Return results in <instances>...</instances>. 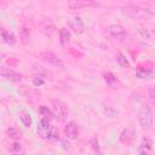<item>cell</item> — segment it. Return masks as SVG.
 <instances>
[{"instance_id":"6da1fadb","label":"cell","mask_w":155,"mask_h":155,"mask_svg":"<svg viewBox=\"0 0 155 155\" xmlns=\"http://www.w3.org/2000/svg\"><path fill=\"white\" fill-rule=\"evenodd\" d=\"M121 11L122 13H125L126 16L128 17H132V18H149L153 16V11L149 10V8H144L139 5H134V4H126L121 7Z\"/></svg>"},{"instance_id":"7a4b0ae2","label":"cell","mask_w":155,"mask_h":155,"mask_svg":"<svg viewBox=\"0 0 155 155\" xmlns=\"http://www.w3.org/2000/svg\"><path fill=\"white\" fill-rule=\"evenodd\" d=\"M138 121H139L140 127L144 131H150L153 128V121H154L153 110L148 104H143L140 107L139 113H138Z\"/></svg>"},{"instance_id":"3957f363","label":"cell","mask_w":155,"mask_h":155,"mask_svg":"<svg viewBox=\"0 0 155 155\" xmlns=\"http://www.w3.org/2000/svg\"><path fill=\"white\" fill-rule=\"evenodd\" d=\"M52 105H53V116L58 120V121H61V122H63V121H65V119H67V116H68V109H67V105L63 103V102H61V101H53L52 102Z\"/></svg>"},{"instance_id":"277c9868","label":"cell","mask_w":155,"mask_h":155,"mask_svg":"<svg viewBox=\"0 0 155 155\" xmlns=\"http://www.w3.org/2000/svg\"><path fill=\"white\" fill-rule=\"evenodd\" d=\"M51 130H52V126L50 124V120L41 117V120L39 121V125H38V134L42 139H50Z\"/></svg>"},{"instance_id":"5b68a950","label":"cell","mask_w":155,"mask_h":155,"mask_svg":"<svg viewBox=\"0 0 155 155\" xmlns=\"http://www.w3.org/2000/svg\"><path fill=\"white\" fill-rule=\"evenodd\" d=\"M0 76L5 78L6 80H10V81H13V82H17V81H21L22 80V75L7 67H0Z\"/></svg>"},{"instance_id":"8992f818","label":"cell","mask_w":155,"mask_h":155,"mask_svg":"<svg viewBox=\"0 0 155 155\" xmlns=\"http://www.w3.org/2000/svg\"><path fill=\"white\" fill-rule=\"evenodd\" d=\"M42 59H44L46 63H48L50 65H52V67L61 68V69L64 68V63L62 62V59H61L59 57H57L56 54L51 53V52H46V53H44V54H42Z\"/></svg>"},{"instance_id":"52a82bcc","label":"cell","mask_w":155,"mask_h":155,"mask_svg":"<svg viewBox=\"0 0 155 155\" xmlns=\"http://www.w3.org/2000/svg\"><path fill=\"white\" fill-rule=\"evenodd\" d=\"M64 136L68 139H76L79 137V126L74 121L68 122L64 126Z\"/></svg>"},{"instance_id":"ba28073f","label":"cell","mask_w":155,"mask_h":155,"mask_svg":"<svg viewBox=\"0 0 155 155\" xmlns=\"http://www.w3.org/2000/svg\"><path fill=\"white\" fill-rule=\"evenodd\" d=\"M134 137H136V131L132 127H126L120 134V142L126 145H130L134 140Z\"/></svg>"},{"instance_id":"9c48e42d","label":"cell","mask_w":155,"mask_h":155,"mask_svg":"<svg viewBox=\"0 0 155 155\" xmlns=\"http://www.w3.org/2000/svg\"><path fill=\"white\" fill-rule=\"evenodd\" d=\"M151 149H153V140L149 137H145V138H143L142 143L138 145L137 151L139 155H150Z\"/></svg>"},{"instance_id":"30bf717a","label":"cell","mask_w":155,"mask_h":155,"mask_svg":"<svg viewBox=\"0 0 155 155\" xmlns=\"http://www.w3.org/2000/svg\"><path fill=\"white\" fill-rule=\"evenodd\" d=\"M98 4L94 1L90 0H73L68 2V6L71 8H82V7H91V6H97Z\"/></svg>"},{"instance_id":"8fae6325","label":"cell","mask_w":155,"mask_h":155,"mask_svg":"<svg viewBox=\"0 0 155 155\" xmlns=\"http://www.w3.org/2000/svg\"><path fill=\"white\" fill-rule=\"evenodd\" d=\"M70 28H71L73 31L76 33V34H81V33H84V31L86 30V25H85L84 21H82L80 17H75L74 19H71V22H70Z\"/></svg>"},{"instance_id":"7c38bea8","label":"cell","mask_w":155,"mask_h":155,"mask_svg":"<svg viewBox=\"0 0 155 155\" xmlns=\"http://www.w3.org/2000/svg\"><path fill=\"white\" fill-rule=\"evenodd\" d=\"M108 31H109L114 38H120V39H122V38L126 36V30H125L124 27L120 25V24H111V25H109V27H108Z\"/></svg>"},{"instance_id":"4fadbf2b","label":"cell","mask_w":155,"mask_h":155,"mask_svg":"<svg viewBox=\"0 0 155 155\" xmlns=\"http://www.w3.org/2000/svg\"><path fill=\"white\" fill-rule=\"evenodd\" d=\"M0 38H1V40H2L5 44H7V45H15V44H16V36H15V34H13L12 31H10V30L4 29V28H1Z\"/></svg>"},{"instance_id":"5bb4252c","label":"cell","mask_w":155,"mask_h":155,"mask_svg":"<svg viewBox=\"0 0 155 155\" xmlns=\"http://www.w3.org/2000/svg\"><path fill=\"white\" fill-rule=\"evenodd\" d=\"M59 42L62 47L68 46V44L70 42V31L67 28H62L59 30Z\"/></svg>"},{"instance_id":"9a60e30c","label":"cell","mask_w":155,"mask_h":155,"mask_svg":"<svg viewBox=\"0 0 155 155\" xmlns=\"http://www.w3.org/2000/svg\"><path fill=\"white\" fill-rule=\"evenodd\" d=\"M154 76V71L151 69L145 68H138L137 69V78L140 80H150Z\"/></svg>"},{"instance_id":"2e32d148","label":"cell","mask_w":155,"mask_h":155,"mask_svg":"<svg viewBox=\"0 0 155 155\" xmlns=\"http://www.w3.org/2000/svg\"><path fill=\"white\" fill-rule=\"evenodd\" d=\"M19 38H21L22 44H24V45L29 44V41H30V29L28 27L23 25L19 30Z\"/></svg>"},{"instance_id":"e0dca14e","label":"cell","mask_w":155,"mask_h":155,"mask_svg":"<svg viewBox=\"0 0 155 155\" xmlns=\"http://www.w3.org/2000/svg\"><path fill=\"white\" fill-rule=\"evenodd\" d=\"M6 134L12 139H19L21 138V131L17 127H13V126H11L6 130Z\"/></svg>"},{"instance_id":"ac0fdd59","label":"cell","mask_w":155,"mask_h":155,"mask_svg":"<svg viewBox=\"0 0 155 155\" xmlns=\"http://www.w3.org/2000/svg\"><path fill=\"white\" fill-rule=\"evenodd\" d=\"M39 114H40L44 119H47V120H50V119L53 117V111L50 110V109H48L47 107H45V105H41V107L39 108Z\"/></svg>"},{"instance_id":"d6986e66","label":"cell","mask_w":155,"mask_h":155,"mask_svg":"<svg viewBox=\"0 0 155 155\" xmlns=\"http://www.w3.org/2000/svg\"><path fill=\"white\" fill-rule=\"evenodd\" d=\"M19 117H21V121L23 122V125H24L25 127H30V126H31V116H30V114H29L28 111L23 110V111L21 113Z\"/></svg>"},{"instance_id":"ffe728a7","label":"cell","mask_w":155,"mask_h":155,"mask_svg":"<svg viewBox=\"0 0 155 155\" xmlns=\"http://www.w3.org/2000/svg\"><path fill=\"white\" fill-rule=\"evenodd\" d=\"M104 79H105V81H107V84H108L109 86H115V85L117 84V79H116L115 75H114L113 73H110V71H108V73L104 74Z\"/></svg>"},{"instance_id":"44dd1931","label":"cell","mask_w":155,"mask_h":155,"mask_svg":"<svg viewBox=\"0 0 155 155\" xmlns=\"http://www.w3.org/2000/svg\"><path fill=\"white\" fill-rule=\"evenodd\" d=\"M116 62H117V64H119L120 67H122V68H125V67H128V65H130V63H128V61H127L126 56H125L124 53H121V52H119V53H117Z\"/></svg>"},{"instance_id":"7402d4cb","label":"cell","mask_w":155,"mask_h":155,"mask_svg":"<svg viewBox=\"0 0 155 155\" xmlns=\"http://www.w3.org/2000/svg\"><path fill=\"white\" fill-rule=\"evenodd\" d=\"M8 150H10V153H12V154H18L19 151H22V144H21L19 142H13V143L11 144V147L8 148Z\"/></svg>"},{"instance_id":"603a6c76","label":"cell","mask_w":155,"mask_h":155,"mask_svg":"<svg viewBox=\"0 0 155 155\" xmlns=\"http://www.w3.org/2000/svg\"><path fill=\"white\" fill-rule=\"evenodd\" d=\"M138 33L140 34V36L143 38V39H149L150 38V33L148 31V29L147 28H144V27H139V29H138Z\"/></svg>"},{"instance_id":"cb8c5ba5","label":"cell","mask_w":155,"mask_h":155,"mask_svg":"<svg viewBox=\"0 0 155 155\" xmlns=\"http://www.w3.org/2000/svg\"><path fill=\"white\" fill-rule=\"evenodd\" d=\"M58 138H59V132H58V130H57L56 127H53V126H52L51 134H50V139H54V140H57Z\"/></svg>"},{"instance_id":"d4e9b609","label":"cell","mask_w":155,"mask_h":155,"mask_svg":"<svg viewBox=\"0 0 155 155\" xmlns=\"http://www.w3.org/2000/svg\"><path fill=\"white\" fill-rule=\"evenodd\" d=\"M90 144H91V147H92V149L97 153H99V144H98V139L97 138H92L91 139V142H90Z\"/></svg>"},{"instance_id":"484cf974","label":"cell","mask_w":155,"mask_h":155,"mask_svg":"<svg viewBox=\"0 0 155 155\" xmlns=\"http://www.w3.org/2000/svg\"><path fill=\"white\" fill-rule=\"evenodd\" d=\"M44 84V81L42 80H38V79H35L34 80V85H42Z\"/></svg>"},{"instance_id":"4316f807","label":"cell","mask_w":155,"mask_h":155,"mask_svg":"<svg viewBox=\"0 0 155 155\" xmlns=\"http://www.w3.org/2000/svg\"><path fill=\"white\" fill-rule=\"evenodd\" d=\"M0 33H1V28H0Z\"/></svg>"},{"instance_id":"83f0119b","label":"cell","mask_w":155,"mask_h":155,"mask_svg":"<svg viewBox=\"0 0 155 155\" xmlns=\"http://www.w3.org/2000/svg\"><path fill=\"white\" fill-rule=\"evenodd\" d=\"M0 6H1V2H0Z\"/></svg>"}]
</instances>
